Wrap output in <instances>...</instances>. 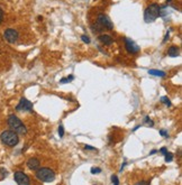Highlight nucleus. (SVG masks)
<instances>
[{
    "instance_id": "obj_1",
    "label": "nucleus",
    "mask_w": 182,
    "mask_h": 185,
    "mask_svg": "<svg viewBox=\"0 0 182 185\" xmlns=\"http://www.w3.org/2000/svg\"><path fill=\"white\" fill-rule=\"evenodd\" d=\"M7 123L8 126L12 129V131H15L18 135H26L27 134V128L22 123V121L16 115H9L8 119H7Z\"/></svg>"
},
{
    "instance_id": "obj_2",
    "label": "nucleus",
    "mask_w": 182,
    "mask_h": 185,
    "mask_svg": "<svg viewBox=\"0 0 182 185\" xmlns=\"http://www.w3.org/2000/svg\"><path fill=\"white\" fill-rule=\"evenodd\" d=\"M161 16V7L157 3H151V5L144 11V20L145 22H153Z\"/></svg>"
},
{
    "instance_id": "obj_3",
    "label": "nucleus",
    "mask_w": 182,
    "mask_h": 185,
    "mask_svg": "<svg viewBox=\"0 0 182 185\" xmlns=\"http://www.w3.org/2000/svg\"><path fill=\"white\" fill-rule=\"evenodd\" d=\"M0 139L2 141V144H5L6 146H9V147H14L17 144L19 143V137H18V134H16L12 130H5V131L1 132L0 135Z\"/></svg>"
},
{
    "instance_id": "obj_4",
    "label": "nucleus",
    "mask_w": 182,
    "mask_h": 185,
    "mask_svg": "<svg viewBox=\"0 0 182 185\" xmlns=\"http://www.w3.org/2000/svg\"><path fill=\"white\" fill-rule=\"evenodd\" d=\"M36 177L41 182H53L54 179H55V173L51 168L42 167L37 169Z\"/></svg>"
},
{
    "instance_id": "obj_5",
    "label": "nucleus",
    "mask_w": 182,
    "mask_h": 185,
    "mask_svg": "<svg viewBox=\"0 0 182 185\" xmlns=\"http://www.w3.org/2000/svg\"><path fill=\"white\" fill-rule=\"evenodd\" d=\"M18 36H19V34L16 29L14 28H7L5 31H3V38L6 39V42L10 43V44H14V43L17 42V39H18Z\"/></svg>"
},
{
    "instance_id": "obj_6",
    "label": "nucleus",
    "mask_w": 182,
    "mask_h": 185,
    "mask_svg": "<svg viewBox=\"0 0 182 185\" xmlns=\"http://www.w3.org/2000/svg\"><path fill=\"white\" fill-rule=\"evenodd\" d=\"M97 22H98L101 27H105L106 29H109V31L114 29V24H112V21L109 19V17L106 16L105 14H99L98 15Z\"/></svg>"
},
{
    "instance_id": "obj_7",
    "label": "nucleus",
    "mask_w": 182,
    "mask_h": 185,
    "mask_svg": "<svg viewBox=\"0 0 182 185\" xmlns=\"http://www.w3.org/2000/svg\"><path fill=\"white\" fill-rule=\"evenodd\" d=\"M14 178H15V182L18 185H29V183H31L27 174H25L24 172H20V171L15 172Z\"/></svg>"
},
{
    "instance_id": "obj_8",
    "label": "nucleus",
    "mask_w": 182,
    "mask_h": 185,
    "mask_svg": "<svg viewBox=\"0 0 182 185\" xmlns=\"http://www.w3.org/2000/svg\"><path fill=\"white\" fill-rule=\"evenodd\" d=\"M33 103L31 101L27 100L26 98H22L18 102V104L16 106V110L17 111H33Z\"/></svg>"
},
{
    "instance_id": "obj_9",
    "label": "nucleus",
    "mask_w": 182,
    "mask_h": 185,
    "mask_svg": "<svg viewBox=\"0 0 182 185\" xmlns=\"http://www.w3.org/2000/svg\"><path fill=\"white\" fill-rule=\"evenodd\" d=\"M125 47L129 54H137L140 50V46L129 38H125Z\"/></svg>"
},
{
    "instance_id": "obj_10",
    "label": "nucleus",
    "mask_w": 182,
    "mask_h": 185,
    "mask_svg": "<svg viewBox=\"0 0 182 185\" xmlns=\"http://www.w3.org/2000/svg\"><path fill=\"white\" fill-rule=\"evenodd\" d=\"M26 165H27V167L29 168L31 171H37L39 168V166H41V162L37 159L36 157H32V158H29V159L27 160Z\"/></svg>"
},
{
    "instance_id": "obj_11",
    "label": "nucleus",
    "mask_w": 182,
    "mask_h": 185,
    "mask_svg": "<svg viewBox=\"0 0 182 185\" xmlns=\"http://www.w3.org/2000/svg\"><path fill=\"white\" fill-rule=\"evenodd\" d=\"M98 39L104 45H106V46H110V45H112L114 42H115L114 38H112L110 35H107V34H102V35H100V36L98 37Z\"/></svg>"
},
{
    "instance_id": "obj_12",
    "label": "nucleus",
    "mask_w": 182,
    "mask_h": 185,
    "mask_svg": "<svg viewBox=\"0 0 182 185\" xmlns=\"http://www.w3.org/2000/svg\"><path fill=\"white\" fill-rule=\"evenodd\" d=\"M180 54V48L178 46H171L168 50V55L171 56V57H177Z\"/></svg>"
},
{
    "instance_id": "obj_13",
    "label": "nucleus",
    "mask_w": 182,
    "mask_h": 185,
    "mask_svg": "<svg viewBox=\"0 0 182 185\" xmlns=\"http://www.w3.org/2000/svg\"><path fill=\"white\" fill-rule=\"evenodd\" d=\"M150 75H154V76H160V78H164L165 76V72L159 70H149Z\"/></svg>"
},
{
    "instance_id": "obj_14",
    "label": "nucleus",
    "mask_w": 182,
    "mask_h": 185,
    "mask_svg": "<svg viewBox=\"0 0 182 185\" xmlns=\"http://www.w3.org/2000/svg\"><path fill=\"white\" fill-rule=\"evenodd\" d=\"M73 80H74V76H73V75H70V76H67V78H61V80H60V83H61V84L69 83V82L73 81Z\"/></svg>"
},
{
    "instance_id": "obj_15",
    "label": "nucleus",
    "mask_w": 182,
    "mask_h": 185,
    "mask_svg": "<svg viewBox=\"0 0 182 185\" xmlns=\"http://www.w3.org/2000/svg\"><path fill=\"white\" fill-rule=\"evenodd\" d=\"M161 102H162L163 104H165V106H168V107H171L172 106V103H171V100L168 98V97H162L161 98Z\"/></svg>"
},
{
    "instance_id": "obj_16",
    "label": "nucleus",
    "mask_w": 182,
    "mask_h": 185,
    "mask_svg": "<svg viewBox=\"0 0 182 185\" xmlns=\"http://www.w3.org/2000/svg\"><path fill=\"white\" fill-rule=\"evenodd\" d=\"M164 156H165V162L166 163H170V162H172V160H173V154H172V153H166L165 155H164Z\"/></svg>"
},
{
    "instance_id": "obj_17",
    "label": "nucleus",
    "mask_w": 182,
    "mask_h": 185,
    "mask_svg": "<svg viewBox=\"0 0 182 185\" xmlns=\"http://www.w3.org/2000/svg\"><path fill=\"white\" fill-rule=\"evenodd\" d=\"M111 182H112V185H119V179H118L117 175H112Z\"/></svg>"
},
{
    "instance_id": "obj_18",
    "label": "nucleus",
    "mask_w": 182,
    "mask_h": 185,
    "mask_svg": "<svg viewBox=\"0 0 182 185\" xmlns=\"http://www.w3.org/2000/svg\"><path fill=\"white\" fill-rule=\"evenodd\" d=\"M90 172H91V174H99V173H101V168L100 167H92L91 169H90Z\"/></svg>"
},
{
    "instance_id": "obj_19",
    "label": "nucleus",
    "mask_w": 182,
    "mask_h": 185,
    "mask_svg": "<svg viewBox=\"0 0 182 185\" xmlns=\"http://www.w3.org/2000/svg\"><path fill=\"white\" fill-rule=\"evenodd\" d=\"M144 122H146L147 125H149V126H151V127L154 126V123H153V121H152L151 119H150V117H147V116L145 117V120H144Z\"/></svg>"
},
{
    "instance_id": "obj_20",
    "label": "nucleus",
    "mask_w": 182,
    "mask_h": 185,
    "mask_svg": "<svg viewBox=\"0 0 182 185\" xmlns=\"http://www.w3.org/2000/svg\"><path fill=\"white\" fill-rule=\"evenodd\" d=\"M81 39L83 40L84 43H87V44H90V42H91V40H90V38H89V36H87V35H82Z\"/></svg>"
},
{
    "instance_id": "obj_21",
    "label": "nucleus",
    "mask_w": 182,
    "mask_h": 185,
    "mask_svg": "<svg viewBox=\"0 0 182 185\" xmlns=\"http://www.w3.org/2000/svg\"><path fill=\"white\" fill-rule=\"evenodd\" d=\"M59 135H60V137H63V136H64V128H63V126H60L59 127Z\"/></svg>"
},
{
    "instance_id": "obj_22",
    "label": "nucleus",
    "mask_w": 182,
    "mask_h": 185,
    "mask_svg": "<svg viewBox=\"0 0 182 185\" xmlns=\"http://www.w3.org/2000/svg\"><path fill=\"white\" fill-rule=\"evenodd\" d=\"M3 17H5V12H3L2 8L0 7V25H1V22L3 21Z\"/></svg>"
},
{
    "instance_id": "obj_23",
    "label": "nucleus",
    "mask_w": 182,
    "mask_h": 185,
    "mask_svg": "<svg viewBox=\"0 0 182 185\" xmlns=\"http://www.w3.org/2000/svg\"><path fill=\"white\" fill-rule=\"evenodd\" d=\"M135 185H150V182H146V181H140V182L136 183Z\"/></svg>"
},
{
    "instance_id": "obj_24",
    "label": "nucleus",
    "mask_w": 182,
    "mask_h": 185,
    "mask_svg": "<svg viewBox=\"0 0 182 185\" xmlns=\"http://www.w3.org/2000/svg\"><path fill=\"white\" fill-rule=\"evenodd\" d=\"M84 148L88 149V150H97L95 147H92V146H90V145H86L84 146Z\"/></svg>"
},
{
    "instance_id": "obj_25",
    "label": "nucleus",
    "mask_w": 182,
    "mask_h": 185,
    "mask_svg": "<svg viewBox=\"0 0 182 185\" xmlns=\"http://www.w3.org/2000/svg\"><path fill=\"white\" fill-rule=\"evenodd\" d=\"M160 153H161V154H163V155H165L166 153H168V149H166L165 147H163V148H161Z\"/></svg>"
},
{
    "instance_id": "obj_26",
    "label": "nucleus",
    "mask_w": 182,
    "mask_h": 185,
    "mask_svg": "<svg viewBox=\"0 0 182 185\" xmlns=\"http://www.w3.org/2000/svg\"><path fill=\"white\" fill-rule=\"evenodd\" d=\"M160 135L161 136H166V137H168V131H166V130H160Z\"/></svg>"
},
{
    "instance_id": "obj_27",
    "label": "nucleus",
    "mask_w": 182,
    "mask_h": 185,
    "mask_svg": "<svg viewBox=\"0 0 182 185\" xmlns=\"http://www.w3.org/2000/svg\"><path fill=\"white\" fill-rule=\"evenodd\" d=\"M169 36H170V31H168V33H166L165 37H164V39H163V43H165L166 40H168V39H169Z\"/></svg>"
},
{
    "instance_id": "obj_28",
    "label": "nucleus",
    "mask_w": 182,
    "mask_h": 185,
    "mask_svg": "<svg viewBox=\"0 0 182 185\" xmlns=\"http://www.w3.org/2000/svg\"><path fill=\"white\" fill-rule=\"evenodd\" d=\"M37 19H38V20L43 19V17H42V16H38V17H37Z\"/></svg>"
}]
</instances>
